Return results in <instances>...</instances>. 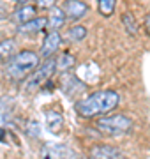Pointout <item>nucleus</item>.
Returning a JSON list of instances; mask_svg holds the SVG:
<instances>
[{
	"instance_id": "nucleus-1",
	"label": "nucleus",
	"mask_w": 150,
	"mask_h": 159,
	"mask_svg": "<svg viewBox=\"0 0 150 159\" xmlns=\"http://www.w3.org/2000/svg\"><path fill=\"white\" fill-rule=\"evenodd\" d=\"M120 97L115 90H97L90 96L83 97L74 104L76 113L83 119H92L99 115H106L118 106Z\"/></svg>"
},
{
	"instance_id": "nucleus-2",
	"label": "nucleus",
	"mask_w": 150,
	"mask_h": 159,
	"mask_svg": "<svg viewBox=\"0 0 150 159\" xmlns=\"http://www.w3.org/2000/svg\"><path fill=\"white\" fill-rule=\"evenodd\" d=\"M39 67V55L30 50L20 51L6 64V76L11 80H23Z\"/></svg>"
},
{
	"instance_id": "nucleus-3",
	"label": "nucleus",
	"mask_w": 150,
	"mask_h": 159,
	"mask_svg": "<svg viewBox=\"0 0 150 159\" xmlns=\"http://www.w3.org/2000/svg\"><path fill=\"white\" fill-rule=\"evenodd\" d=\"M134 122L127 115H108L95 122V129L106 136H120L133 129Z\"/></svg>"
},
{
	"instance_id": "nucleus-4",
	"label": "nucleus",
	"mask_w": 150,
	"mask_h": 159,
	"mask_svg": "<svg viewBox=\"0 0 150 159\" xmlns=\"http://www.w3.org/2000/svg\"><path fill=\"white\" fill-rule=\"evenodd\" d=\"M57 69H58L57 67V58H48V60H44V62L41 64L39 67L27 78L25 89H27V90H35V89H39L44 81H48V80L51 78L53 73H55Z\"/></svg>"
},
{
	"instance_id": "nucleus-5",
	"label": "nucleus",
	"mask_w": 150,
	"mask_h": 159,
	"mask_svg": "<svg viewBox=\"0 0 150 159\" xmlns=\"http://www.w3.org/2000/svg\"><path fill=\"white\" fill-rule=\"evenodd\" d=\"M41 157L42 159H74L73 150L67 148L65 145H58V143H46L42 150H41Z\"/></svg>"
},
{
	"instance_id": "nucleus-6",
	"label": "nucleus",
	"mask_w": 150,
	"mask_h": 159,
	"mask_svg": "<svg viewBox=\"0 0 150 159\" xmlns=\"http://www.w3.org/2000/svg\"><path fill=\"white\" fill-rule=\"evenodd\" d=\"M90 159H126L124 152L113 145H94L88 154Z\"/></svg>"
},
{
	"instance_id": "nucleus-7",
	"label": "nucleus",
	"mask_w": 150,
	"mask_h": 159,
	"mask_svg": "<svg viewBox=\"0 0 150 159\" xmlns=\"http://www.w3.org/2000/svg\"><path fill=\"white\" fill-rule=\"evenodd\" d=\"M60 9L64 11L65 18H71V20H80L88 12V6L83 0H64Z\"/></svg>"
},
{
	"instance_id": "nucleus-8",
	"label": "nucleus",
	"mask_w": 150,
	"mask_h": 159,
	"mask_svg": "<svg viewBox=\"0 0 150 159\" xmlns=\"http://www.w3.org/2000/svg\"><path fill=\"white\" fill-rule=\"evenodd\" d=\"M60 43H62V37L58 32H50V34L44 37L42 41V46H41V57L42 58H53V55L57 53V50L60 48Z\"/></svg>"
},
{
	"instance_id": "nucleus-9",
	"label": "nucleus",
	"mask_w": 150,
	"mask_h": 159,
	"mask_svg": "<svg viewBox=\"0 0 150 159\" xmlns=\"http://www.w3.org/2000/svg\"><path fill=\"white\" fill-rule=\"evenodd\" d=\"M46 27H48V18L46 16H39V18H34V20L23 23V25H20L18 30H20L21 34H35V32L44 30Z\"/></svg>"
},
{
	"instance_id": "nucleus-10",
	"label": "nucleus",
	"mask_w": 150,
	"mask_h": 159,
	"mask_svg": "<svg viewBox=\"0 0 150 159\" xmlns=\"http://www.w3.org/2000/svg\"><path fill=\"white\" fill-rule=\"evenodd\" d=\"M35 18V6H30V4H21L20 7H16L14 11V20H16L20 25L30 21Z\"/></svg>"
},
{
	"instance_id": "nucleus-11",
	"label": "nucleus",
	"mask_w": 150,
	"mask_h": 159,
	"mask_svg": "<svg viewBox=\"0 0 150 159\" xmlns=\"http://www.w3.org/2000/svg\"><path fill=\"white\" fill-rule=\"evenodd\" d=\"M64 21H65L64 11L58 9V7H53L51 11H50V16H48V25H50L51 32H58L64 27Z\"/></svg>"
},
{
	"instance_id": "nucleus-12",
	"label": "nucleus",
	"mask_w": 150,
	"mask_h": 159,
	"mask_svg": "<svg viewBox=\"0 0 150 159\" xmlns=\"http://www.w3.org/2000/svg\"><path fill=\"white\" fill-rule=\"evenodd\" d=\"M46 125L51 133H58L64 125V117L58 111H46Z\"/></svg>"
},
{
	"instance_id": "nucleus-13",
	"label": "nucleus",
	"mask_w": 150,
	"mask_h": 159,
	"mask_svg": "<svg viewBox=\"0 0 150 159\" xmlns=\"http://www.w3.org/2000/svg\"><path fill=\"white\" fill-rule=\"evenodd\" d=\"M12 115V102L7 99V97H2L0 99V124L4 125L11 120Z\"/></svg>"
},
{
	"instance_id": "nucleus-14",
	"label": "nucleus",
	"mask_w": 150,
	"mask_h": 159,
	"mask_svg": "<svg viewBox=\"0 0 150 159\" xmlns=\"http://www.w3.org/2000/svg\"><path fill=\"white\" fill-rule=\"evenodd\" d=\"M14 51H16V43L11 39L2 41L0 43V60H9L11 57H14Z\"/></svg>"
},
{
	"instance_id": "nucleus-15",
	"label": "nucleus",
	"mask_w": 150,
	"mask_h": 159,
	"mask_svg": "<svg viewBox=\"0 0 150 159\" xmlns=\"http://www.w3.org/2000/svg\"><path fill=\"white\" fill-rule=\"evenodd\" d=\"M122 23H124V27H126L127 34H138V23H136V20H134V16L131 14V12H124L122 14Z\"/></svg>"
},
{
	"instance_id": "nucleus-16",
	"label": "nucleus",
	"mask_w": 150,
	"mask_h": 159,
	"mask_svg": "<svg viewBox=\"0 0 150 159\" xmlns=\"http://www.w3.org/2000/svg\"><path fill=\"white\" fill-rule=\"evenodd\" d=\"M97 7H99V12L103 16H111L115 12L117 0H97Z\"/></svg>"
},
{
	"instance_id": "nucleus-17",
	"label": "nucleus",
	"mask_w": 150,
	"mask_h": 159,
	"mask_svg": "<svg viewBox=\"0 0 150 159\" xmlns=\"http://www.w3.org/2000/svg\"><path fill=\"white\" fill-rule=\"evenodd\" d=\"M74 57L71 55L69 51H64V53H60L57 58V67L58 69H71L73 66H74Z\"/></svg>"
},
{
	"instance_id": "nucleus-18",
	"label": "nucleus",
	"mask_w": 150,
	"mask_h": 159,
	"mask_svg": "<svg viewBox=\"0 0 150 159\" xmlns=\"http://www.w3.org/2000/svg\"><path fill=\"white\" fill-rule=\"evenodd\" d=\"M67 35H69L71 41H83L87 37V29H85L83 25H76V27H73V29L69 30Z\"/></svg>"
},
{
	"instance_id": "nucleus-19",
	"label": "nucleus",
	"mask_w": 150,
	"mask_h": 159,
	"mask_svg": "<svg viewBox=\"0 0 150 159\" xmlns=\"http://www.w3.org/2000/svg\"><path fill=\"white\" fill-rule=\"evenodd\" d=\"M57 4V0H35V6L41 9H53Z\"/></svg>"
},
{
	"instance_id": "nucleus-20",
	"label": "nucleus",
	"mask_w": 150,
	"mask_h": 159,
	"mask_svg": "<svg viewBox=\"0 0 150 159\" xmlns=\"http://www.w3.org/2000/svg\"><path fill=\"white\" fill-rule=\"evenodd\" d=\"M143 27H145V29H147V32H148V34H150V12H148V14H147V16H145Z\"/></svg>"
},
{
	"instance_id": "nucleus-21",
	"label": "nucleus",
	"mask_w": 150,
	"mask_h": 159,
	"mask_svg": "<svg viewBox=\"0 0 150 159\" xmlns=\"http://www.w3.org/2000/svg\"><path fill=\"white\" fill-rule=\"evenodd\" d=\"M0 142H6V133H4L2 127H0Z\"/></svg>"
},
{
	"instance_id": "nucleus-22",
	"label": "nucleus",
	"mask_w": 150,
	"mask_h": 159,
	"mask_svg": "<svg viewBox=\"0 0 150 159\" xmlns=\"http://www.w3.org/2000/svg\"><path fill=\"white\" fill-rule=\"evenodd\" d=\"M14 2H18V4H27L29 0H14Z\"/></svg>"
}]
</instances>
